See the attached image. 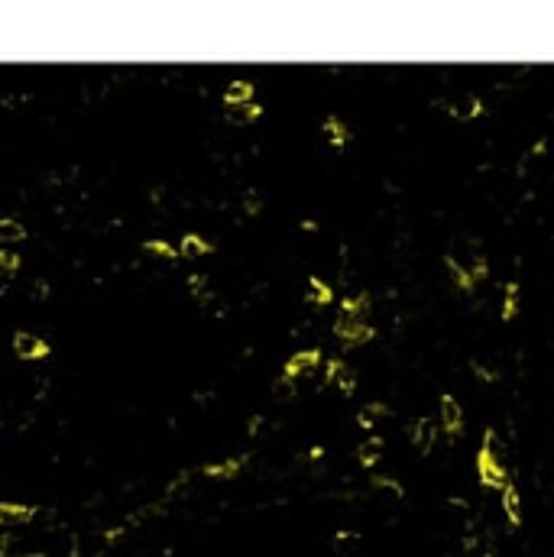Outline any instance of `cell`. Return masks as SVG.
Segmentation results:
<instances>
[{
    "instance_id": "9",
    "label": "cell",
    "mask_w": 554,
    "mask_h": 557,
    "mask_svg": "<svg viewBox=\"0 0 554 557\" xmlns=\"http://www.w3.org/2000/svg\"><path fill=\"white\" fill-rule=\"evenodd\" d=\"M224 104H227V108H244V104H253V85H250V81H230V88L224 91Z\"/></svg>"
},
{
    "instance_id": "26",
    "label": "cell",
    "mask_w": 554,
    "mask_h": 557,
    "mask_svg": "<svg viewBox=\"0 0 554 557\" xmlns=\"http://www.w3.org/2000/svg\"><path fill=\"white\" fill-rule=\"evenodd\" d=\"M17 266H20V256H17V253H0V269L13 272Z\"/></svg>"
},
{
    "instance_id": "14",
    "label": "cell",
    "mask_w": 554,
    "mask_h": 557,
    "mask_svg": "<svg viewBox=\"0 0 554 557\" xmlns=\"http://www.w3.org/2000/svg\"><path fill=\"white\" fill-rule=\"evenodd\" d=\"M324 133L330 136V143H334L337 150H341V146H347V139H350L347 127H344V123H341L337 117H328V120H324Z\"/></svg>"
},
{
    "instance_id": "20",
    "label": "cell",
    "mask_w": 554,
    "mask_h": 557,
    "mask_svg": "<svg viewBox=\"0 0 554 557\" xmlns=\"http://www.w3.org/2000/svg\"><path fill=\"white\" fill-rule=\"evenodd\" d=\"M330 298H334V292H330L318 276H311V301H318V305H330Z\"/></svg>"
},
{
    "instance_id": "24",
    "label": "cell",
    "mask_w": 554,
    "mask_h": 557,
    "mask_svg": "<svg viewBox=\"0 0 554 557\" xmlns=\"http://www.w3.org/2000/svg\"><path fill=\"white\" fill-rule=\"evenodd\" d=\"M146 250H152V253H159V256H166V259H175V256H179V250L169 247L166 240H150V243H146Z\"/></svg>"
},
{
    "instance_id": "16",
    "label": "cell",
    "mask_w": 554,
    "mask_h": 557,
    "mask_svg": "<svg viewBox=\"0 0 554 557\" xmlns=\"http://www.w3.org/2000/svg\"><path fill=\"white\" fill-rule=\"evenodd\" d=\"M330 383H337V389H341L344 396H353V392H357V376H353L350 366H344V363H341V369H337V376H334Z\"/></svg>"
},
{
    "instance_id": "8",
    "label": "cell",
    "mask_w": 554,
    "mask_h": 557,
    "mask_svg": "<svg viewBox=\"0 0 554 557\" xmlns=\"http://www.w3.org/2000/svg\"><path fill=\"white\" fill-rule=\"evenodd\" d=\"M36 509L32 505H17V503H0V525H23L30 522Z\"/></svg>"
},
{
    "instance_id": "5",
    "label": "cell",
    "mask_w": 554,
    "mask_h": 557,
    "mask_svg": "<svg viewBox=\"0 0 554 557\" xmlns=\"http://www.w3.org/2000/svg\"><path fill=\"white\" fill-rule=\"evenodd\" d=\"M437 104L448 110L451 117H479L483 114V104H479L477 94H464L460 101H437Z\"/></svg>"
},
{
    "instance_id": "4",
    "label": "cell",
    "mask_w": 554,
    "mask_h": 557,
    "mask_svg": "<svg viewBox=\"0 0 554 557\" xmlns=\"http://www.w3.org/2000/svg\"><path fill=\"white\" fill-rule=\"evenodd\" d=\"M13 350L23 356V360H39V356L49 354V343L39 341L36 334H13Z\"/></svg>"
},
{
    "instance_id": "15",
    "label": "cell",
    "mask_w": 554,
    "mask_h": 557,
    "mask_svg": "<svg viewBox=\"0 0 554 557\" xmlns=\"http://www.w3.org/2000/svg\"><path fill=\"white\" fill-rule=\"evenodd\" d=\"M448 269H451V276H454V282H457L460 292H473V276H470L467 269L460 266L454 256H448Z\"/></svg>"
},
{
    "instance_id": "21",
    "label": "cell",
    "mask_w": 554,
    "mask_h": 557,
    "mask_svg": "<svg viewBox=\"0 0 554 557\" xmlns=\"http://www.w3.org/2000/svg\"><path fill=\"white\" fill-rule=\"evenodd\" d=\"M240 467H244V460H227V463H214V467H204V473H208V476H234Z\"/></svg>"
},
{
    "instance_id": "6",
    "label": "cell",
    "mask_w": 554,
    "mask_h": 557,
    "mask_svg": "<svg viewBox=\"0 0 554 557\" xmlns=\"http://www.w3.org/2000/svg\"><path fill=\"white\" fill-rule=\"evenodd\" d=\"M435 438H437V425L431 421V418H418L415 428H412V444H415L422 454H428V450L435 447Z\"/></svg>"
},
{
    "instance_id": "2",
    "label": "cell",
    "mask_w": 554,
    "mask_h": 557,
    "mask_svg": "<svg viewBox=\"0 0 554 557\" xmlns=\"http://www.w3.org/2000/svg\"><path fill=\"white\" fill-rule=\"evenodd\" d=\"M334 334H337L344 343H350V347L366 343V341H373L376 337V331L370 327V324L360 321V318H350V314H337V321H334Z\"/></svg>"
},
{
    "instance_id": "23",
    "label": "cell",
    "mask_w": 554,
    "mask_h": 557,
    "mask_svg": "<svg viewBox=\"0 0 554 557\" xmlns=\"http://www.w3.org/2000/svg\"><path fill=\"white\" fill-rule=\"evenodd\" d=\"M273 392H276V398H292V396H295V379L279 376L276 383H273Z\"/></svg>"
},
{
    "instance_id": "25",
    "label": "cell",
    "mask_w": 554,
    "mask_h": 557,
    "mask_svg": "<svg viewBox=\"0 0 554 557\" xmlns=\"http://www.w3.org/2000/svg\"><path fill=\"white\" fill-rule=\"evenodd\" d=\"M373 486H383V489H393L395 496H402V483L389 480V476H373Z\"/></svg>"
},
{
    "instance_id": "11",
    "label": "cell",
    "mask_w": 554,
    "mask_h": 557,
    "mask_svg": "<svg viewBox=\"0 0 554 557\" xmlns=\"http://www.w3.org/2000/svg\"><path fill=\"white\" fill-rule=\"evenodd\" d=\"M211 243L204 240V236H198V234H188V236H181V247H179V253L185 259H198V256H208L211 253Z\"/></svg>"
},
{
    "instance_id": "19",
    "label": "cell",
    "mask_w": 554,
    "mask_h": 557,
    "mask_svg": "<svg viewBox=\"0 0 554 557\" xmlns=\"http://www.w3.org/2000/svg\"><path fill=\"white\" fill-rule=\"evenodd\" d=\"M515 308H519V285H515V282H509V285H506V305H502V318H506V321H512V318H515Z\"/></svg>"
},
{
    "instance_id": "27",
    "label": "cell",
    "mask_w": 554,
    "mask_h": 557,
    "mask_svg": "<svg viewBox=\"0 0 554 557\" xmlns=\"http://www.w3.org/2000/svg\"><path fill=\"white\" fill-rule=\"evenodd\" d=\"M192 289H195V295H201L204 292V278L201 276H192Z\"/></svg>"
},
{
    "instance_id": "1",
    "label": "cell",
    "mask_w": 554,
    "mask_h": 557,
    "mask_svg": "<svg viewBox=\"0 0 554 557\" xmlns=\"http://www.w3.org/2000/svg\"><path fill=\"white\" fill-rule=\"evenodd\" d=\"M477 476L486 489H506L509 486V470L502 467V460L496 457V431L483 434V447L477 454Z\"/></svg>"
},
{
    "instance_id": "13",
    "label": "cell",
    "mask_w": 554,
    "mask_h": 557,
    "mask_svg": "<svg viewBox=\"0 0 554 557\" xmlns=\"http://www.w3.org/2000/svg\"><path fill=\"white\" fill-rule=\"evenodd\" d=\"M366 311H370V295L366 292H360L357 298H344V305H341V314H350V318H360V321Z\"/></svg>"
},
{
    "instance_id": "10",
    "label": "cell",
    "mask_w": 554,
    "mask_h": 557,
    "mask_svg": "<svg viewBox=\"0 0 554 557\" xmlns=\"http://www.w3.org/2000/svg\"><path fill=\"white\" fill-rule=\"evenodd\" d=\"M502 509H506L509 525H522V499H519V489L512 483L502 489Z\"/></svg>"
},
{
    "instance_id": "17",
    "label": "cell",
    "mask_w": 554,
    "mask_h": 557,
    "mask_svg": "<svg viewBox=\"0 0 554 557\" xmlns=\"http://www.w3.org/2000/svg\"><path fill=\"white\" fill-rule=\"evenodd\" d=\"M259 114H263L259 104H244V108H230L227 117H230V123H250V120H256Z\"/></svg>"
},
{
    "instance_id": "22",
    "label": "cell",
    "mask_w": 554,
    "mask_h": 557,
    "mask_svg": "<svg viewBox=\"0 0 554 557\" xmlns=\"http://www.w3.org/2000/svg\"><path fill=\"white\" fill-rule=\"evenodd\" d=\"M26 230H23L20 221H0V240H23Z\"/></svg>"
},
{
    "instance_id": "3",
    "label": "cell",
    "mask_w": 554,
    "mask_h": 557,
    "mask_svg": "<svg viewBox=\"0 0 554 557\" xmlns=\"http://www.w3.org/2000/svg\"><path fill=\"white\" fill-rule=\"evenodd\" d=\"M441 428L448 431L451 438H457L464 431V412H460V402L454 396H441Z\"/></svg>"
},
{
    "instance_id": "18",
    "label": "cell",
    "mask_w": 554,
    "mask_h": 557,
    "mask_svg": "<svg viewBox=\"0 0 554 557\" xmlns=\"http://www.w3.org/2000/svg\"><path fill=\"white\" fill-rule=\"evenodd\" d=\"M373 415H393V408L383 405V402H370V405L360 412V425H363V428H373Z\"/></svg>"
},
{
    "instance_id": "12",
    "label": "cell",
    "mask_w": 554,
    "mask_h": 557,
    "mask_svg": "<svg viewBox=\"0 0 554 557\" xmlns=\"http://www.w3.org/2000/svg\"><path fill=\"white\" fill-rule=\"evenodd\" d=\"M379 450H383V440L379 438H370V440H363L360 450H357V457H360V463L366 467V470H373L376 460H379Z\"/></svg>"
},
{
    "instance_id": "7",
    "label": "cell",
    "mask_w": 554,
    "mask_h": 557,
    "mask_svg": "<svg viewBox=\"0 0 554 557\" xmlns=\"http://www.w3.org/2000/svg\"><path fill=\"white\" fill-rule=\"evenodd\" d=\"M318 363H321V350H305V354H295L292 360H288V363H286V373H282V376L295 379V376H301V373H308V369H315Z\"/></svg>"
}]
</instances>
